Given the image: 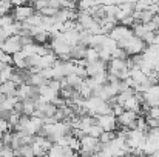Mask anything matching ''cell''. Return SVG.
<instances>
[{
    "instance_id": "cell-1",
    "label": "cell",
    "mask_w": 159,
    "mask_h": 157,
    "mask_svg": "<svg viewBox=\"0 0 159 157\" xmlns=\"http://www.w3.org/2000/svg\"><path fill=\"white\" fill-rule=\"evenodd\" d=\"M107 72L119 80H125L130 76V68L127 65V60H120V59H111L108 62L107 66Z\"/></svg>"
},
{
    "instance_id": "cell-2",
    "label": "cell",
    "mask_w": 159,
    "mask_h": 157,
    "mask_svg": "<svg viewBox=\"0 0 159 157\" xmlns=\"http://www.w3.org/2000/svg\"><path fill=\"white\" fill-rule=\"evenodd\" d=\"M117 46L122 48L128 55H134V54H141V52H144V50H145L147 45L144 43L142 39H139V37H136L134 34H131L128 39L117 42Z\"/></svg>"
},
{
    "instance_id": "cell-3",
    "label": "cell",
    "mask_w": 159,
    "mask_h": 157,
    "mask_svg": "<svg viewBox=\"0 0 159 157\" xmlns=\"http://www.w3.org/2000/svg\"><path fill=\"white\" fill-rule=\"evenodd\" d=\"M0 50L6 54H14V52L22 51V43H20V37L19 36H9L5 39V42L0 45Z\"/></svg>"
},
{
    "instance_id": "cell-4",
    "label": "cell",
    "mask_w": 159,
    "mask_h": 157,
    "mask_svg": "<svg viewBox=\"0 0 159 157\" xmlns=\"http://www.w3.org/2000/svg\"><path fill=\"white\" fill-rule=\"evenodd\" d=\"M34 6L31 5H22V6H16L14 11H12V17L16 22H25L28 20L33 14H34Z\"/></svg>"
},
{
    "instance_id": "cell-5",
    "label": "cell",
    "mask_w": 159,
    "mask_h": 157,
    "mask_svg": "<svg viewBox=\"0 0 159 157\" xmlns=\"http://www.w3.org/2000/svg\"><path fill=\"white\" fill-rule=\"evenodd\" d=\"M131 34H133L131 28H128V26H124V25H116V26H114V28L110 31L108 37H110V39H113L114 42H120V40H125V39H128Z\"/></svg>"
},
{
    "instance_id": "cell-6",
    "label": "cell",
    "mask_w": 159,
    "mask_h": 157,
    "mask_svg": "<svg viewBox=\"0 0 159 157\" xmlns=\"http://www.w3.org/2000/svg\"><path fill=\"white\" fill-rule=\"evenodd\" d=\"M96 120H98V125L104 131H117L116 116H113V114H104V116H98Z\"/></svg>"
},
{
    "instance_id": "cell-7",
    "label": "cell",
    "mask_w": 159,
    "mask_h": 157,
    "mask_svg": "<svg viewBox=\"0 0 159 157\" xmlns=\"http://www.w3.org/2000/svg\"><path fill=\"white\" fill-rule=\"evenodd\" d=\"M136 119H138V114H136V112L124 109V112L116 117V122H117V126H120V128H128Z\"/></svg>"
},
{
    "instance_id": "cell-8",
    "label": "cell",
    "mask_w": 159,
    "mask_h": 157,
    "mask_svg": "<svg viewBox=\"0 0 159 157\" xmlns=\"http://www.w3.org/2000/svg\"><path fill=\"white\" fill-rule=\"evenodd\" d=\"M105 65H107V63H104L102 60L87 62V65H85V71H87V76H88V77H94L96 74H99V72H102V71H107Z\"/></svg>"
},
{
    "instance_id": "cell-9",
    "label": "cell",
    "mask_w": 159,
    "mask_h": 157,
    "mask_svg": "<svg viewBox=\"0 0 159 157\" xmlns=\"http://www.w3.org/2000/svg\"><path fill=\"white\" fill-rule=\"evenodd\" d=\"M124 109H127V111H133V112H136V114H139V111H141V100L133 94L131 97H128L125 102H124Z\"/></svg>"
},
{
    "instance_id": "cell-10",
    "label": "cell",
    "mask_w": 159,
    "mask_h": 157,
    "mask_svg": "<svg viewBox=\"0 0 159 157\" xmlns=\"http://www.w3.org/2000/svg\"><path fill=\"white\" fill-rule=\"evenodd\" d=\"M87 48H88V46H84V45L71 46V51H70V57H71V60H74V62L84 60V59H85V54H87Z\"/></svg>"
},
{
    "instance_id": "cell-11",
    "label": "cell",
    "mask_w": 159,
    "mask_h": 157,
    "mask_svg": "<svg viewBox=\"0 0 159 157\" xmlns=\"http://www.w3.org/2000/svg\"><path fill=\"white\" fill-rule=\"evenodd\" d=\"M12 65L17 66V69H28V65H26V55L23 51L14 52L12 54Z\"/></svg>"
},
{
    "instance_id": "cell-12",
    "label": "cell",
    "mask_w": 159,
    "mask_h": 157,
    "mask_svg": "<svg viewBox=\"0 0 159 157\" xmlns=\"http://www.w3.org/2000/svg\"><path fill=\"white\" fill-rule=\"evenodd\" d=\"M16 91H17V85L11 80L3 82L0 85V94H3V96H16Z\"/></svg>"
},
{
    "instance_id": "cell-13",
    "label": "cell",
    "mask_w": 159,
    "mask_h": 157,
    "mask_svg": "<svg viewBox=\"0 0 159 157\" xmlns=\"http://www.w3.org/2000/svg\"><path fill=\"white\" fill-rule=\"evenodd\" d=\"M47 79L42 76V72L39 71V72H34V74H31L30 76V80H28V83L26 85H33V86H42V85H47Z\"/></svg>"
},
{
    "instance_id": "cell-14",
    "label": "cell",
    "mask_w": 159,
    "mask_h": 157,
    "mask_svg": "<svg viewBox=\"0 0 159 157\" xmlns=\"http://www.w3.org/2000/svg\"><path fill=\"white\" fill-rule=\"evenodd\" d=\"M77 89V93H79V96H80V99H84V100H87V99H90L91 96H93V89H91V86L84 80L82 82V85L79 86V88H76Z\"/></svg>"
},
{
    "instance_id": "cell-15",
    "label": "cell",
    "mask_w": 159,
    "mask_h": 157,
    "mask_svg": "<svg viewBox=\"0 0 159 157\" xmlns=\"http://www.w3.org/2000/svg\"><path fill=\"white\" fill-rule=\"evenodd\" d=\"M36 111V105L33 99H25L22 100V114L23 116H31Z\"/></svg>"
},
{
    "instance_id": "cell-16",
    "label": "cell",
    "mask_w": 159,
    "mask_h": 157,
    "mask_svg": "<svg viewBox=\"0 0 159 157\" xmlns=\"http://www.w3.org/2000/svg\"><path fill=\"white\" fill-rule=\"evenodd\" d=\"M130 77L136 82V85H138V83H142L144 80H147V76L141 71V68H133V69H130Z\"/></svg>"
},
{
    "instance_id": "cell-17",
    "label": "cell",
    "mask_w": 159,
    "mask_h": 157,
    "mask_svg": "<svg viewBox=\"0 0 159 157\" xmlns=\"http://www.w3.org/2000/svg\"><path fill=\"white\" fill-rule=\"evenodd\" d=\"M65 80H66V85L71 86V88H79L82 85V82H84V79L79 77L77 74H70V76L65 77Z\"/></svg>"
},
{
    "instance_id": "cell-18",
    "label": "cell",
    "mask_w": 159,
    "mask_h": 157,
    "mask_svg": "<svg viewBox=\"0 0 159 157\" xmlns=\"http://www.w3.org/2000/svg\"><path fill=\"white\" fill-rule=\"evenodd\" d=\"M25 23L31 28V26H40L42 25V14L40 12H34L28 20H25Z\"/></svg>"
},
{
    "instance_id": "cell-19",
    "label": "cell",
    "mask_w": 159,
    "mask_h": 157,
    "mask_svg": "<svg viewBox=\"0 0 159 157\" xmlns=\"http://www.w3.org/2000/svg\"><path fill=\"white\" fill-rule=\"evenodd\" d=\"M12 71H14V68H12L11 65H6V66H3V68L0 69V80H2V83H3V82H8V80L11 79Z\"/></svg>"
},
{
    "instance_id": "cell-20",
    "label": "cell",
    "mask_w": 159,
    "mask_h": 157,
    "mask_svg": "<svg viewBox=\"0 0 159 157\" xmlns=\"http://www.w3.org/2000/svg\"><path fill=\"white\" fill-rule=\"evenodd\" d=\"M33 39H34V42H36V43H39V45H45V43L51 39V36H50V33H48V31H40V33H39V34H36Z\"/></svg>"
},
{
    "instance_id": "cell-21",
    "label": "cell",
    "mask_w": 159,
    "mask_h": 157,
    "mask_svg": "<svg viewBox=\"0 0 159 157\" xmlns=\"http://www.w3.org/2000/svg\"><path fill=\"white\" fill-rule=\"evenodd\" d=\"M114 137H116V131H102V134L99 136V142H101L102 145H107V143H110Z\"/></svg>"
},
{
    "instance_id": "cell-22",
    "label": "cell",
    "mask_w": 159,
    "mask_h": 157,
    "mask_svg": "<svg viewBox=\"0 0 159 157\" xmlns=\"http://www.w3.org/2000/svg\"><path fill=\"white\" fill-rule=\"evenodd\" d=\"M17 154H20L22 157H33L34 156V151H33V146L31 145H22L19 150H16Z\"/></svg>"
},
{
    "instance_id": "cell-23",
    "label": "cell",
    "mask_w": 159,
    "mask_h": 157,
    "mask_svg": "<svg viewBox=\"0 0 159 157\" xmlns=\"http://www.w3.org/2000/svg\"><path fill=\"white\" fill-rule=\"evenodd\" d=\"M85 60L87 62H94V60H99V50L96 48H87V54H85Z\"/></svg>"
},
{
    "instance_id": "cell-24",
    "label": "cell",
    "mask_w": 159,
    "mask_h": 157,
    "mask_svg": "<svg viewBox=\"0 0 159 157\" xmlns=\"http://www.w3.org/2000/svg\"><path fill=\"white\" fill-rule=\"evenodd\" d=\"M16 20L12 17V14H5L3 17H0V28H6L9 25H12Z\"/></svg>"
},
{
    "instance_id": "cell-25",
    "label": "cell",
    "mask_w": 159,
    "mask_h": 157,
    "mask_svg": "<svg viewBox=\"0 0 159 157\" xmlns=\"http://www.w3.org/2000/svg\"><path fill=\"white\" fill-rule=\"evenodd\" d=\"M16 150H12L11 145H3L0 150V157H14Z\"/></svg>"
},
{
    "instance_id": "cell-26",
    "label": "cell",
    "mask_w": 159,
    "mask_h": 157,
    "mask_svg": "<svg viewBox=\"0 0 159 157\" xmlns=\"http://www.w3.org/2000/svg\"><path fill=\"white\" fill-rule=\"evenodd\" d=\"M102 131H104V129H102L99 125H93V126H91V128L87 131V134H88V136H91V137H96V139H99V136L102 134Z\"/></svg>"
},
{
    "instance_id": "cell-27",
    "label": "cell",
    "mask_w": 159,
    "mask_h": 157,
    "mask_svg": "<svg viewBox=\"0 0 159 157\" xmlns=\"http://www.w3.org/2000/svg\"><path fill=\"white\" fill-rule=\"evenodd\" d=\"M47 85L53 89V91H56V93H59L60 89H62V83H60V79H51V80H48L47 82Z\"/></svg>"
},
{
    "instance_id": "cell-28",
    "label": "cell",
    "mask_w": 159,
    "mask_h": 157,
    "mask_svg": "<svg viewBox=\"0 0 159 157\" xmlns=\"http://www.w3.org/2000/svg\"><path fill=\"white\" fill-rule=\"evenodd\" d=\"M57 11H59V9H56V8L47 6V8H43V9L37 11V12H40V14H42V15H45V17H54V15L57 14Z\"/></svg>"
},
{
    "instance_id": "cell-29",
    "label": "cell",
    "mask_w": 159,
    "mask_h": 157,
    "mask_svg": "<svg viewBox=\"0 0 159 157\" xmlns=\"http://www.w3.org/2000/svg\"><path fill=\"white\" fill-rule=\"evenodd\" d=\"M145 123L147 126L152 129V128H159V119H155V117H150V116H145Z\"/></svg>"
},
{
    "instance_id": "cell-30",
    "label": "cell",
    "mask_w": 159,
    "mask_h": 157,
    "mask_svg": "<svg viewBox=\"0 0 159 157\" xmlns=\"http://www.w3.org/2000/svg\"><path fill=\"white\" fill-rule=\"evenodd\" d=\"M119 23H120V25H124V26H128V28H130V26H133L136 22H134L133 15H127V17H124V19H122Z\"/></svg>"
},
{
    "instance_id": "cell-31",
    "label": "cell",
    "mask_w": 159,
    "mask_h": 157,
    "mask_svg": "<svg viewBox=\"0 0 159 157\" xmlns=\"http://www.w3.org/2000/svg\"><path fill=\"white\" fill-rule=\"evenodd\" d=\"M0 62H2L3 65H12V55L3 52V54L0 55Z\"/></svg>"
},
{
    "instance_id": "cell-32",
    "label": "cell",
    "mask_w": 159,
    "mask_h": 157,
    "mask_svg": "<svg viewBox=\"0 0 159 157\" xmlns=\"http://www.w3.org/2000/svg\"><path fill=\"white\" fill-rule=\"evenodd\" d=\"M47 6H48V0H34V9L40 11Z\"/></svg>"
},
{
    "instance_id": "cell-33",
    "label": "cell",
    "mask_w": 159,
    "mask_h": 157,
    "mask_svg": "<svg viewBox=\"0 0 159 157\" xmlns=\"http://www.w3.org/2000/svg\"><path fill=\"white\" fill-rule=\"evenodd\" d=\"M9 123H8V120L6 119H3V117H0V131L2 133H6V131H9Z\"/></svg>"
},
{
    "instance_id": "cell-34",
    "label": "cell",
    "mask_w": 159,
    "mask_h": 157,
    "mask_svg": "<svg viewBox=\"0 0 159 157\" xmlns=\"http://www.w3.org/2000/svg\"><path fill=\"white\" fill-rule=\"evenodd\" d=\"M62 2L63 0H48V6L56 8V9H60L62 8Z\"/></svg>"
},
{
    "instance_id": "cell-35",
    "label": "cell",
    "mask_w": 159,
    "mask_h": 157,
    "mask_svg": "<svg viewBox=\"0 0 159 157\" xmlns=\"http://www.w3.org/2000/svg\"><path fill=\"white\" fill-rule=\"evenodd\" d=\"M30 0H11V5L14 6H22V5H26Z\"/></svg>"
},
{
    "instance_id": "cell-36",
    "label": "cell",
    "mask_w": 159,
    "mask_h": 157,
    "mask_svg": "<svg viewBox=\"0 0 159 157\" xmlns=\"http://www.w3.org/2000/svg\"><path fill=\"white\" fill-rule=\"evenodd\" d=\"M5 39H6V34H5V31H3V29L0 28V45H2V43L5 42Z\"/></svg>"
},
{
    "instance_id": "cell-37",
    "label": "cell",
    "mask_w": 159,
    "mask_h": 157,
    "mask_svg": "<svg viewBox=\"0 0 159 157\" xmlns=\"http://www.w3.org/2000/svg\"><path fill=\"white\" fill-rule=\"evenodd\" d=\"M152 45H159V34H156V33H155V37L152 40Z\"/></svg>"
},
{
    "instance_id": "cell-38",
    "label": "cell",
    "mask_w": 159,
    "mask_h": 157,
    "mask_svg": "<svg viewBox=\"0 0 159 157\" xmlns=\"http://www.w3.org/2000/svg\"><path fill=\"white\" fill-rule=\"evenodd\" d=\"M94 2H96L98 5H101V6H102V5H105V3H107V0H94Z\"/></svg>"
},
{
    "instance_id": "cell-39",
    "label": "cell",
    "mask_w": 159,
    "mask_h": 157,
    "mask_svg": "<svg viewBox=\"0 0 159 157\" xmlns=\"http://www.w3.org/2000/svg\"><path fill=\"white\" fill-rule=\"evenodd\" d=\"M155 72H156V77H158V83H159V69H158V71H155Z\"/></svg>"
},
{
    "instance_id": "cell-40",
    "label": "cell",
    "mask_w": 159,
    "mask_h": 157,
    "mask_svg": "<svg viewBox=\"0 0 159 157\" xmlns=\"http://www.w3.org/2000/svg\"><path fill=\"white\" fill-rule=\"evenodd\" d=\"M88 157H99L98 154H91V156H88Z\"/></svg>"
},
{
    "instance_id": "cell-41",
    "label": "cell",
    "mask_w": 159,
    "mask_h": 157,
    "mask_svg": "<svg viewBox=\"0 0 159 157\" xmlns=\"http://www.w3.org/2000/svg\"><path fill=\"white\" fill-rule=\"evenodd\" d=\"M155 33H156V34H159V28H156V31H155Z\"/></svg>"
},
{
    "instance_id": "cell-42",
    "label": "cell",
    "mask_w": 159,
    "mask_h": 157,
    "mask_svg": "<svg viewBox=\"0 0 159 157\" xmlns=\"http://www.w3.org/2000/svg\"><path fill=\"white\" fill-rule=\"evenodd\" d=\"M2 146H3V143H2V140H0V150H2Z\"/></svg>"
},
{
    "instance_id": "cell-43",
    "label": "cell",
    "mask_w": 159,
    "mask_h": 157,
    "mask_svg": "<svg viewBox=\"0 0 159 157\" xmlns=\"http://www.w3.org/2000/svg\"><path fill=\"white\" fill-rule=\"evenodd\" d=\"M77 2H84V0H77Z\"/></svg>"
},
{
    "instance_id": "cell-44",
    "label": "cell",
    "mask_w": 159,
    "mask_h": 157,
    "mask_svg": "<svg viewBox=\"0 0 159 157\" xmlns=\"http://www.w3.org/2000/svg\"><path fill=\"white\" fill-rule=\"evenodd\" d=\"M0 85H2V80H0Z\"/></svg>"
},
{
    "instance_id": "cell-45",
    "label": "cell",
    "mask_w": 159,
    "mask_h": 157,
    "mask_svg": "<svg viewBox=\"0 0 159 157\" xmlns=\"http://www.w3.org/2000/svg\"><path fill=\"white\" fill-rule=\"evenodd\" d=\"M156 2H158V3H159V0H156Z\"/></svg>"
},
{
    "instance_id": "cell-46",
    "label": "cell",
    "mask_w": 159,
    "mask_h": 157,
    "mask_svg": "<svg viewBox=\"0 0 159 157\" xmlns=\"http://www.w3.org/2000/svg\"><path fill=\"white\" fill-rule=\"evenodd\" d=\"M158 15H159V12H158Z\"/></svg>"
}]
</instances>
